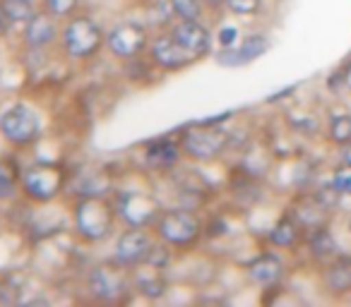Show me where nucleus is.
<instances>
[{"instance_id": "nucleus-1", "label": "nucleus", "mask_w": 351, "mask_h": 307, "mask_svg": "<svg viewBox=\"0 0 351 307\" xmlns=\"http://www.w3.org/2000/svg\"><path fill=\"white\" fill-rule=\"evenodd\" d=\"M113 206L104 200V195H89L84 200L77 202L75 209V228L80 230V235L92 243L104 240L113 228Z\"/></svg>"}, {"instance_id": "nucleus-2", "label": "nucleus", "mask_w": 351, "mask_h": 307, "mask_svg": "<svg viewBox=\"0 0 351 307\" xmlns=\"http://www.w3.org/2000/svg\"><path fill=\"white\" fill-rule=\"evenodd\" d=\"M181 146L183 154H188L193 161H212L219 154H224V149L229 146V132L215 122H202L183 132Z\"/></svg>"}, {"instance_id": "nucleus-3", "label": "nucleus", "mask_w": 351, "mask_h": 307, "mask_svg": "<svg viewBox=\"0 0 351 307\" xmlns=\"http://www.w3.org/2000/svg\"><path fill=\"white\" fill-rule=\"evenodd\" d=\"M156 233L171 248H191L200 238L202 224L193 211L169 209L161 211L159 219H156Z\"/></svg>"}, {"instance_id": "nucleus-4", "label": "nucleus", "mask_w": 351, "mask_h": 307, "mask_svg": "<svg viewBox=\"0 0 351 307\" xmlns=\"http://www.w3.org/2000/svg\"><path fill=\"white\" fill-rule=\"evenodd\" d=\"M60 41H63V49L70 58H92L101 44L106 41L101 27L97 25L89 17H73L68 25L63 27V34H60Z\"/></svg>"}, {"instance_id": "nucleus-5", "label": "nucleus", "mask_w": 351, "mask_h": 307, "mask_svg": "<svg viewBox=\"0 0 351 307\" xmlns=\"http://www.w3.org/2000/svg\"><path fill=\"white\" fill-rule=\"evenodd\" d=\"M65 185V173L63 168L53 166V163H34L25 171L22 176V187H25L27 197L34 202H51L60 195Z\"/></svg>"}, {"instance_id": "nucleus-6", "label": "nucleus", "mask_w": 351, "mask_h": 307, "mask_svg": "<svg viewBox=\"0 0 351 307\" xmlns=\"http://www.w3.org/2000/svg\"><path fill=\"white\" fill-rule=\"evenodd\" d=\"M0 132L10 144L15 146H27L39 137L41 132V122L39 116L32 111L25 103H17V106L8 108L0 118Z\"/></svg>"}, {"instance_id": "nucleus-7", "label": "nucleus", "mask_w": 351, "mask_h": 307, "mask_svg": "<svg viewBox=\"0 0 351 307\" xmlns=\"http://www.w3.org/2000/svg\"><path fill=\"white\" fill-rule=\"evenodd\" d=\"M128 267L121 262L116 264H101L89 273V291L99 297V300H121L130 288V276L125 273Z\"/></svg>"}, {"instance_id": "nucleus-8", "label": "nucleus", "mask_w": 351, "mask_h": 307, "mask_svg": "<svg viewBox=\"0 0 351 307\" xmlns=\"http://www.w3.org/2000/svg\"><path fill=\"white\" fill-rule=\"evenodd\" d=\"M152 248H154L152 235L145 228L130 226V230H125L116 243V262H121L128 269L140 267V264L147 262Z\"/></svg>"}, {"instance_id": "nucleus-9", "label": "nucleus", "mask_w": 351, "mask_h": 307, "mask_svg": "<svg viewBox=\"0 0 351 307\" xmlns=\"http://www.w3.org/2000/svg\"><path fill=\"white\" fill-rule=\"evenodd\" d=\"M159 202L147 192H125L118 202V214L125 219L128 226L147 228L152 221L159 219Z\"/></svg>"}, {"instance_id": "nucleus-10", "label": "nucleus", "mask_w": 351, "mask_h": 307, "mask_svg": "<svg viewBox=\"0 0 351 307\" xmlns=\"http://www.w3.org/2000/svg\"><path fill=\"white\" fill-rule=\"evenodd\" d=\"M147 29L137 22H123L106 36V46L118 58H135L147 46Z\"/></svg>"}, {"instance_id": "nucleus-11", "label": "nucleus", "mask_w": 351, "mask_h": 307, "mask_svg": "<svg viewBox=\"0 0 351 307\" xmlns=\"http://www.w3.org/2000/svg\"><path fill=\"white\" fill-rule=\"evenodd\" d=\"M171 36L193 55V60H200L212 49V34L200 20H181L171 27Z\"/></svg>"}, {"instance_id": "nucleus-12", "label": "nucleus", "mask_w": 351, "mask_h": 307, "mask_svg": "<svg viewBox=\"0 0 351 307\" xmlns=\"http://www.w3.org/2000/svg\"><path fill=\"white\" fill-rule=\"evenodd\" d=\"M149 51H152V60H154V65H159L161 70H169V72H173V70H183L191 63H195L193 55L188 53V51L183 49V46L178 44L171 34L156 36V39L152 41Z\"/></svg>"}, {"instance_id": "nucleus-13", "label": "nucleus", "mask_w": 351, "mask_h": 307, "mask_svg": "<svg viewBox=\"0 0 351 307\" xmlns=\"http://www.w3.org/2000/svg\"><path fill=\"white\" fill-rule=\"evenodd\" d=\"M320 283L327 295L341 297L351 293V254H335L322 269Z\"/></svg>"}, {"instance_id": "nucleus-14", "label": "nucleus", "mask_w": 351, "mask_h": 307, "mask_svg": "<svg viewBox=\"0 0 351 307\" xmlns=\"http://www.w3.org/2000/svg\"><path fill=\"white\" fill-rule=\"evenodd\" d=\"M25 39L27 46L32 49H46L58 39V27H56V17L49 12H36L29 22L25 25Z\"/></svg>"}, {"instance_id": "nucleus-15", "label": "nucleus", "mask_w": 351, "mask_h": 307, "mask_svg": "<svg viewBox=\"0 0 351 307\" xmlns=\"http://www.w3.org/2000/svg\"><path fill=\"white\" fill-rule=\"evenodd\" d=\"M282 273H284V262L274 252L260 254V257H255L248 264V278L253 283H260V286H272V283H277L282 278Z\"/></svg>"}, {"instance_id": "nucleus-16", "label": "nucleus", "mask_w": 351, "mask_h": 307, "mask_svg": "<svg viewBox=\"0 0 351 307\" xmlns=\"http://www.w3.org/2000/svg\"><path fill=\"white\" fill-rule=\"evenodd\" d=\"M181 154H183V146L178 144V142L156 139V142H152V144L147 146L145 159H147V163H149L152 168H159V171H164V168L176 166V163H178V159H181Z\"/></svg>"}, {"instance_id": "nucleus-17", "label": "nucleus", "mask_w": 351, "mask_h": 307, "mask_svg": "<svg viewBox=\"0 0 351 307\" xmlns=\"http://www.w3.org/2000/svg\"><path fill=\"white\" fill-rule=\"evenodd\" d=\"M267 49H269V41L265 39L263 34H253V36H248V39L241 41L239 49L234 46V49H224V51H221L219 60L234 58L229 65H243V63H250V60L260 58V55H263Z\"/></svg>"}, {"instance_id": "nucleus-18", "label": "nucleus", "mask_w": 351, "mask_h": 307, "mask_svg": "<svg viewBox=\"0 0 351 307\" xmlns=\"http://www.w3.org/2000/svg\"><path fill=\"white\" fill-rule=\"evenodd\" d=\"M303 238V224L296 219L293 214H287L277 221V226L269 233V240H272L277 248H293L298 245Z\"/></svg>"}, {"instance_id": "nucleus-19", "label": "nucleus", "mask_w": 351, "mask_h": 307, "mask_svg": "<svg viewBox=\"0 0 351 307\" xmlns=\"http://www.w3.org/2000/svg\"><path fill=\"white\" fill-rule=\"evenodd\" d=\"M147 267H149V264H147ZM135 288L145 297H152V300L161 297L166 293V281H164V276H161V269L149 267V271L137 273V276H135Z\"/></svg>"}, {"instance_id": "nucleus-20", "label": "nucleus", "mask_w": 351, "mask_h": 307, "mask_svg": "<svg viewBox=\"0 0 351 307\" xmlns=\"http://www.w3.org/2000/svg\"><path fill=\"white\" fill-rule=\"evenodd\" d=\"M0 5L5 8V12L12 20V25H27V22L36 15L34 0H3Z\"/></svg>"}, {"instance_id": "nucleus-21", "label": "nucleus", "mask_w": 351, "mask_h": 307, "mask_svg": "<svg viewBox=\"0 0 351 307\" xmlns=\"http://www.w3.org/2000/svg\"><path fill=\"white\" fill-rule=\"evenodd\" d=\"M327 137H330V142L337 146L351 142V113H337V116L330 120Z\"/></svg>"}, {"instance_id": "nucleus-22", "label": "nucleus", "mask_w": 351, "mask_h": 307, "mask_svg": "<svg viewBox=\"0 0 351 307\" xmlns=\"http://www.w3.org/2000/svg\"><path fill=\"white\" fill-rule=\"evenodd\" d=\"M311 252L315 254V257H335L337 250H335V238H332L330 233H327V228H315L311 235Z\"/></svg>"}, {"instance_id": "nucleus-23", "label": "nucleus", "mask_w": 351, "mask_h": 307, "mask_svg": "<svg viewBox=\"0 0 351 307\" xmlns=\"http://www.w3.org/2000/svg\"><path fill=\"white\" fill-rule=\"evenodd\" d=\"M178 20H202L205 0H169Z\"/></svg>"}, {"instance_id": "nucleus-24", "label": "nucleus", "mask_w": 351, "mask_h": 307, "mask_svg": "<svg viewBox=\"0 0 351 307\" xmlns=\"http://www.w3.org/2000/svg\"><path fill=\"white\" fill-rule=\"evenodd\" d=\"M17 190V171L10 161H0V200H8Z\"/></svg>"}, {"instance_id": "nucleus-25", "label": "nucleus", "mask_w": 351, "mask_h": 307, "mask_svg": "<svg viewBox=\"0 0 351 307\" xmlns=\"http://www.w3.org/2000/svg\"><path fill=\"white\" fill-rule=\"evenodd\" d=\"M77 3L80 0H44V10L49 12V15H53L56 20H60V17L73 15Z\"/></svg>"}, {"instance_id": "nucleus-26", "label": "nucleus", "mask_w": 351, "mask_h": 307, "mask_svg": "<svg viewBox=\"0 0 351 307\" xmlns=\"http://www.w3.org/2000/svg\"><path fill=\"white\" fill-rule=\"evenodd\" d=\"M332 185L337 187L341 197H349L351 195V163H341L339 168L335 171L332 176Z\"/></svg>"}, {"instance_id": "nucleus-27", "label": "nucleus", "mask_w": 351, "mask_h": 307, "mask_svg": "<svg viewBox=\"0 0 351 307\" xmlns=\"http://www.w3.org/2000/svg\"><path fill=\"white\" fill-rule=\"evenodd\" d=\"M226 8L234 15H255L260 10V0H226Z\"/></svg>"}, {"instance_id": "nucleus-28", "label": "nucleus", "mask_w": 351, "mask_h": 307, "mask_svg": "<svg viewBox=\"0 0 351 307\" xmlns=\"http://www.w3.org/2000/svg\"><path fill=\"white\" fill-rule=\"evenodd\" d=\"M236 41H239V29H236V27H224V29L219 31V44L224 46V49H234Z\"/></svg>"}, {"instance_id": "nucleus-29", "label": "nucleus", "mask_w": 351, "mask_h": 307, "mask_svg": "<svg viewBox=\"0 0 351 307\" xmlns=\"http://www.w3.org/2000/svg\"><path fill=\"white\" fill-rule=\"evenodd\" d=\"M10 25H12V20H10V17H8L5 8L0 5V36H3L8 29H10Z\"/></svg>"}, {"instance_id": "nucleus-30", "label": "nucleus", "mask_w": 351, "mask_h": 307, "mask_svg": "<svg viewBox=\"0 0 351 307\" xmlns=\"http://www.w3.org/2000/svg\"><path fill=\"white\" fill-rule=\"evenodd\" d=\"M339 154H341V163H351V142L339 146Z\"/></svg>"}, {"instance_id": "nucleus-31", "label": "nucleus", "mask_w": 351, "mask_h": 307, "mask_svg": "<svg viewBox=\"0 0 351 307\" xmlns=\"http://www.w3.org/2000/svg\"><path fill=\"white\" fill-rule=\"evenodd\" d=\"M205 5L212 8V10H219V8L226 5V0H205Z\"/></svg>"}, {"instance_id": "nucleus-32", "label": "nucleus", "mask_w": 351, "mask_h": 307, "mask_svg": "<svg viewBox=\"0 0 351 307\" xmlns=\"http://www.w3.org/2000/svg\"><path fill=\"white\" fill-rule=\"evenodd\" d=\"M341 79H344V84L351 89V63L346 65V70H344V77H341Z\"/></svg>"}]
</instances>
